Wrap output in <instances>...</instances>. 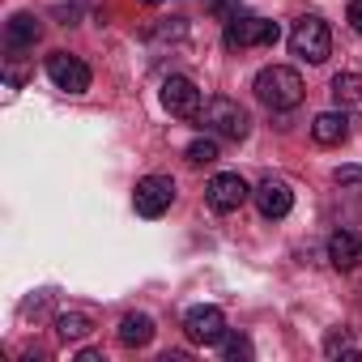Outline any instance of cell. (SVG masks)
Returning <instances> with one entry per match:
<instances>
[{
	"label": "cell",
	"instance_id": "ba28073f",
	"mask_svg": "<svg viewBox=\"0 0 362 362\" xmlns=\"http://www.w3.org/2000/svg\"><path fill=\"white\" fill-rule=\"evenodd\" d=\"M162 107L179 119H197L201 115V90L192 77H166L162 81Z\"/></svg>",
	"mask_w": 362,
	"mask_h": 362
},
{
	"label": "cell",
	"instance_id": "8992f818",
	"mask_svg": "<svg viewBox=\"0 0 362 362\" xmlns=\"http://www.w3.org/2000/svg\"><path fill=\"white\" fill-rule=\"evenodd\" d=\"M247 197H252V188L243 184V175H235V170L214 175V179H209V188H205V201H209L214 214H235V209H243Z\"/></svg>",
	"mask_w": 362,
	"mask_h": 362
},
{
	"label": "cell",
	"instance_id": "5bb4252c",
	"mask_svg": "<svg viewBox=\"0 0 362 362\" xmlns=\"http://www.w3.org/2000/svg\"><path fill=\"white\" fill-rule=\"evenodd\" d=\"M332 103H337V111H354V115H362V77L358 73H337L332 77Z\"/></svg>",
	"mask_w": 362,
	"mask_h": 362
},
{
	"label": "cell",
	"instance_id": "9a60e30c",
	"mask_svg": "<svg viewBox=\"0 0 362 362\" xmlns=\"http://www.w3.org/2000/svg\"><path fill=\"white\" fill-rule=\"evenodd\" d=\"M311 136H315L320 145H341V141L349 136V119H345V111H324V115H315Z\"/></svg>",
	"mask_w": 362,
	"mask_h": 362
},
{
	"label": "cell",
	"instance_id": "2e32d148",
	"mask_svg": "<svg viewBox=\"0 0 362 362\" xmlns=\"http://www.w3.org/2000/svg\"><path fill=\"white\" fill-rule=\"evenodd\" d=\"M56 332H60L64 341H86V337L94 332V315H90V311H64V315L56 320Z\"/></svg>",
	"mask_w": 362,
	"mask_h": 362
},
{
	"label": "cell",
	"instance_id": "603a6c76",
	"mask_svg": "<svg viewBox=\"0 0 362 362\" xmlns=\"http://www.w3.org/2000/svg\"><path fill=\"white\" fill-rule=\"evenodd\" d=\"M145 5H162V0H145Z\"/></svg>",
	"mask_w": 362,
	"mask_h": 362
},
{
	"label": "cell",
	"instance_id": "44dd1931",
	"mask_svg": "<svg viewBox=\"0 0 362 362\" xmlns=\"http://www.w3.org/2000/svg\"><path fill=\"white\" fill-rule=\"evenodd\" d=\"M214 9H218V18H222V22L239 18V5H235V0H214Z\"/></svg>",
	"mask_w": 362,
	"mask_h": 362
},
{
	"label": "cell",
	"instance_id": "8fae6325",
	"mask_svg": "<svg viewBox=\"0 0 362 362\" xmlns=\"http://www.w3.org/2000/svg\"><path fill=\"white\" fill-rule=\"evenodd\" d=\"M39 35H43V22L35 13H13L9 26H5V47L9 52H26V47L39 43Z\"/></svg>",
	"mask_w": 362,
	"mask_h": 362
},
{
	"label": "cell",
	"instance_id": "3957f363",
	"mask_svg": "<svg viewBox=\"0 0 362 362\" xmlns=\"http://www.w3.org/2000/svg\"><path fill=\"white\" fill-rule=\"evenodd\" d=\"M201 124L214 132V136H226V141H243L252 132V115L235 103V98H209L205 111H201Z\"/></svg>",
	"mask_w": 362,
	"mask_h": 362
},
{
	"label": "cell",
	"instance_id": "4fadbf2b",
	"mask_svg": "<svg viewBox=\"0 0 362 362\" xmlns=\"http://www.w3.org/2000/svg\"><path fill=\"white\" fill-rule=\"evenodd\" d=\"M153 320L145 315V311H128L124 320H119V345H128V349H145L149 341H153Z\"/></svg>",
	"mask_w": 362,
	"mask_h": 362
},
{
	"label": "cell",
	"instance_id": "6da1fadb",
	"mask_svg": "<svg viewBox=\"0 0 362 362\" xmlns=\"http://www.w3.org/2000/svg\"><path fill=\"white\" fill-rule=\"evenodd\" d=\"M252 90H256V98H260L269 111H290V107L303 103V77H298V69H290V64H269V69H260Z\"/></svg>",
	"mask_w": 362,
	"mask_h": 362
},
{
	"label": "cell",
	"instance_id": "e0dca14e",
	"mask_svg": "<svg viewBox=\"0 0 362 362\" xmlns=\"http://www.w3.org/2000/svg\"><path fill=\"white\" fill-rule=\"evenodd\" d=\"M324 354H328V358H337V354H345V358H354V362H362V349H354V341H349V328H332V332L324 337Z\"/></svg>",
	"mask_w": 362,
	"mask_h": 362
},
{
	"label": "cell",
	"instance_id": "52a82bcc",
	"mask_svg": "<svg viewBox=\"0 0 362 362\" xmlns=\"http://www.w3.org/2000/svg\"><path fill=\"white\" fill-rule=\"evenodd\" d=\"M47 77L64 94H86L90 90V64L77 60V56H69V52H52L47 56Z\"/></svg>",
	"mask_w": 362,
	"mask_h": 362
},
{
	"label": "cell",
	"instance_id": "ffe728a7",
	"mask_svg": "<svg viewBox=\"0 0 362 362\" xmlns=\"http://www.w3.org/2000/svg\"><path fill=\"white\" fill-rule=\"evenodd\" d=\"M332 184L337 188H362V166H337L332 170Z\"/></svg>",
	"mask_w": 362,
	"mask_h": 362
},
{
	"label": "cell",
	"instance_id": "277c9868",
	"mask_svg": "<svg viewBox=\"0 0 362 362\" xmlns=\"http://www.w3.org/2000/svg\"><path fill=\"white\" fill-rule=\"evenodd\" d=\"M277 39H281L277 22L247 18V13H239V18L226 22V47H230V52H243V47H273Z\"/></svg>",
	"mask_w": 362,
	"mask_h": 362
},
{
	"label": "cell",
	"instance_id": "d6986e66",
	"mask_svg": "<svg viewBox=\"0 0 362 362\" xmlns=\"http://www.w3.org/2000/svg\"><path fill=\"white\" fill-rule=\"evenodd\" d=\"M222 354H226L230 362L252 358V341H247V337H239V332H226V337H222Z\"/></svg>",
	"mask_w": 362,
	"mask_h": 362
},
{
	"label": "cell",
	"instance_id": "5b68a950",
	"mask_svg": "<svg viewBox=\"0 0 362 362\" xmlns=\"http://www.w3.org/2000/svg\"><path fill=\"white\" fill-rule=\"evenodd\" d=\"M132 205L141 218H162L175 205V179L170 175H145L132 192Z\"/></svg>",
	"mask_w": 362,
	"mask_h": 362
},
{
	"label": "cell",
	"instance_id": "30bf717a",
	"mask_svg": "<svg viewBox=\"0 0 362 362\" xmlns=\"http://www.w3.org/2000/svg\"><path fill=\"white\" fill-rule=\"evenodd\" d=\"M256 197V205H260V214L264 218H286L290 209H294V192H290V184H286V179H264V184L252 192Z\"/></svg>",
	"mask_w": 362,
	"mask_h": 362
},
{
	"label": "cell",
	"instance_id": "9c48e42d",
	"mask_svg": "<svg viewBox=\"0 0 362 362\" xmlns=\"http://www.w3.org/2000/svg\"><path fill=\"white\" fill-rule=\"evenodd\" d=\"M184 332H188L197 345H222V337H226L230 328H226L222 307H192V311L184 315Z\"/></svg>",
	"mask_w": 362,
	"mask_h": 362
},
{
	"label": "cell",
	"instance_id": "7c38bea8",
	"mask_svg": "<svg viewBox=\"0 0 362 362\" xmlns=\"http://www.w3.org/2000/svg\"><path fill=\"white\" fill-rule=\"evenodd\" d=\"M328 260H332L337 269H358V264H362V235L337 230V235L328 239Z\"/></svg>",
	"mask_w": 362,
	"mask_h": 362
},
{
	"label": "cell",
	"instance_id": "7a4b0ae2",
	"mask_svg": "<svg viewBox=\"0 0 362 362\" xmlns=\"http://www.w3.org/2000/svg\"><path fill=\"white\" fill-rule=\"evenodd\" d=\"M290 52H294V56H303L307 64H324V60H328V52H332L328 22H324V18H315V13L298 18V22H294V30H290Z\"/></svg>",
	"mask_w": 362,
	"mask_h": 362
},
{
	"label": "cell",
	"instance_id": "7402d4cb",
	"mask_svg": "<svg viewBox=\"0 0 362 362\" xmlns=\"http://www.w3.org/2000/svg\"><path fill=\"white\" fill-rule=\"evenodd\" d=\"M345 18H349V26L362 35V0H349V9H345Z\"/></svg>",
	"mask_w": 362,
	"mask_h": 362
},
{
	"label": "cell",
	"instance_id": "ac0fdd59",
	"mask_svg": "<svg viewBox=\"0 0 362 362\" xmlns=\"http://www.w3.org/2000/svg\"><path fill=\"white\" fill-rule=\"evenodd\" d=\"M188 162H197V166H209V162H218V141H214V136H201V141H192V145H188Z\"/></svg>",
	"mask_w": 362,
	"mask_h": 362
}]
</instances>
